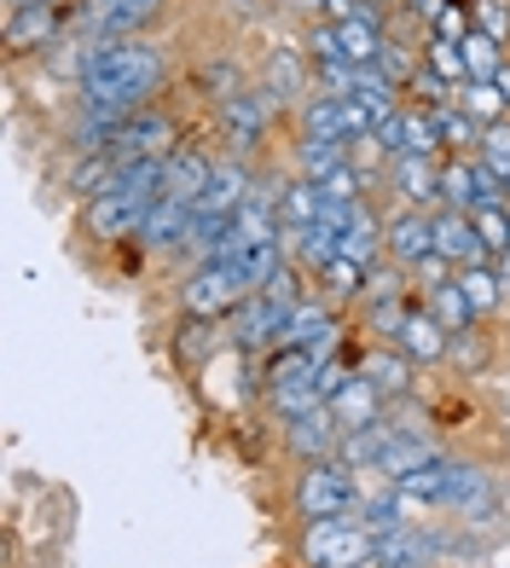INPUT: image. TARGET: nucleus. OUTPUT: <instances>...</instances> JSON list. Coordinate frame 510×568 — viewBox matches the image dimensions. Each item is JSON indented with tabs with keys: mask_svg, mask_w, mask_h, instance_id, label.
Returning <instances> with one entry per match:
<instances>
[{
	"mask_svg": "<svg viewBox=\"0 0 510 568\" xmlns=\"http://www.w3.org/2000/svg\"><path fill=\"white\" fill-rule=\"evenodd\" d=\"M163 88V53L151 41H88L82 99H105L122 111H145V99Z\"/></svg>",
	"mask_w": 510,
	"mask_h": 568,
	"instance_id": "f257e3e1",
	"label": "nucleus"
},
{
	"mask_svg": "<svg viewBox=\"0 0 510 568\" xmlns=\"http://www.w3.org/2000/svg\"><path fill=\"white\" fill-rule=\"evenodd\" d=\"M360 505V487H354L348 464L343 458H325V464H308L296 481V510L308 516V523H325V516H348Z\"/></svg>",
	"mask_w": 510,
	"mask_h": 568,
	"instance_id": "f03ea898",
	"label": "nucleus"
},
{
	"mask_svg": "<svg viewBox=\"0 0 510 568\" xmlns=\"http://www.w3.org/2000/svg\"><path fill=\"white\" fill-rule=\"evenodd\" d=\"M302 562L308 568H366L371 562V534L360 523H343V516L308 523V534H302Z\"/></svg>",
	"mask_w": 510,
	"mask_h": 568,
	"instance_id": "7ed1b4c3",
	"label": "nucleus"
},
{
	"mask_svg": "<svg viewBox=\"0 0 510 568\" xmlns=\"http://www.w3.org/2000/svg\"><path fill=\"white\" fill-rule=\"evenodd\" d=\"M249 296V284L233 262H203L186 284H181V307L192 320H226L233 307Z\"/></svg>",
	"mask_w": 510,
	"mask_h": 568,
	"instance_id": "20e7f679",
	"label": "nucleus"
},
{
	"mask_svg": "<svg viewBox=\"0 0 510 568\" xmlns=\"http://www.w3.org/2000/svg\"><path fill=\"white\" fill-rule=\"evenodd\" d=\"M290 307L296 302H278L267 291H255L226 314V331H233L238 348H273V343H285V331H290Z\"/></svg>",
	"mask_w": 510,
	"mask_h": 568,
	"instance_id": "39448f33",
	"label": "nucleus"
},
{
	"mask_svg": "<svg viewBox=\"0 0 510 568\" xmlns=\"http://www.w3.org/2000/svg\"><path fill=\"white\" fill-rule=\"evenodd\" d=\"M163 12V0H88L82 36L93 41H140V30Z\"/></svg>",
	"mask_w": 510,
	"mask_h": 568,
	"instance_id": "423d86ee",
	"label": "nucleus"
},
{
	"mask_svg": "<svg viewBox=\"0 0 510 568\" xmlns=\"http://www.w3.org/2000/svg\"><path fill=\"white\" fill-rule=\"evenodd\" d=\"M105 151L116 163H140V158H169V151H181V145H174V122L163 111H140L116 128V140Z\"/></svg>",
	"mask_w": 510,
	"mask_h": 568,
	"instance_id": "0eeeda50",
	"label": "nucleus"
},
{
	"mask_svg": "<svg viewBox=\"0 0 510 568\" xmlns=\"http://www.w3.org/2000/svg\"><path fill=\"white\" fill-rule=\"evenodd\" d=\"M382 244H389V262H400L406 273H412L418 262L436 255V215H424V210L389 215V221H382Z\"/></svg>",
	"mask_w": 510,
	"mask_h": 568,
	"instance_id": "6e6552de",
	"label": "nucleus"
},
{
	"mask_svg": "<svg viewBox=\"0 0 510 568\" xmlns=\"http://www.w3.org/2000/svg\"><path fill=\"white\" fill-rule=\"evenodd\" d=\"M273 99H278V93H249V88H238L233 99H221L226 145H233V151H255V145H262L267 116H273Z\"/></svg>",
	"mask_w": 510,
	"mask_h": 568,
	"instance_id": "1a4fd4ad",
	"label": "nucleus"
},
{
	"mask_svg": "<svg viewBox=\"0 0 510 568\" xmlns=\"http://www.w3.org/2000/svg\"><path fill=\"white\" fill-rule=\"evenodd\" d=\"M285 447H290L302 464H325V458H337V447H343V424H337V412L319 406V412H308V418L285 424Z\"/></svg>",
	"mask_w": 510,
	"mask_h": 568,
	"instance_id": "9d476101",
	"label": "nucleus"
},
{
	"mask_svg": "<svg viewBox=\"0 0 510 568\" xmlns=\"http://www.w3.org/2000/svg\"><path fill=\"white\" fill-rule=\"evenodd\" d=\"M436 255H441V262H452V267L488 262V244H481L470 210H441V215H436Z\"/></svg>",
	"mask_w": 510,
	"mask_h": 568,
	"instance_id": "9b49d317",
	"label": "nucleus"
},
{
	"mask_svg": "<svg viewBox=\"0 0 510 568\" xmlns=\"http://www.w3.org/2000/svg\"><path fill=\"white\" fill-rule=\"evenodd\" d=\"M145 215H151V203L128 197V192H105V197L88 203V232H93V239H128V232H134V239H140Z\"/></svg>",
	"mask_w": 510,
	"mask_h": 568,
	"instance_id": "f8f14e48",
	"label": "nucleus"
},
{
	"mask_svg": "<svg viewBox=\"0 0 510 568\" xmlns=\"http://www.w3.org/2000/svg\"><path fill=\"white\" fill-rule=\"evenodd\" d=\"M360 377L377 383V395H382V400H395V395L412 389L418 359H412V354H400L395 343H377V348H366V359H360Z\"/></svg>",
	"mask_w": 510,
	"mask_h": 568,
	"instance_id": "ddd939ff",
	"label": "nucleus"
},
{
	"mask_svg": "<svg viewBox=\"0 0 510 568\" xmlns=\"http://www.w3.org/2000/svg\"><path fill=\"white\" fill-rule=\"evenodd\" d=\"M330 337H337V320H330V302L319 296H302L290 307V331H285V343L290 348H314V354H330ZM278 343V348H285Z\"/></svg>",
	"mask_w": 510,
	"mask_h": 568,
	"instance_id": "4468645a",
	"label": "nucleus"
},
{
	"mask_svg": "<svg viewBox=\"0 0 510 568\" xmlns=\"http://www.w3.org/2000/svg\"><path fill=\"white\" fill-rule=\"evenodd\" d=\"M395 348L412 354L418 366H436V359L452 354V337L436 325V314H429V307H412V314H406V325H400V343H395Z\"/></svg>",
	"mask_w": 510,
	"mask_h": 568,
	"instance_id": "2eb2a0df",
	"label": "nucleus"
},
{
	"mask_svg": "<svg viewBox=\"0 0 510 568\" xmlns=\"http://www.w3.org/2000/svg\"><path fill=\"white\" fill-rule=\"evenodd\" d=\"M389 186L400 192L406 210H424L429 197H441V169H436V158H395L389 163Z\"/></svg>",
	"mask_w": 510,
	"mask_h": 568,
	"instance_id": "dca6fc26",
	"label": "nucleus"
},
{
	"mask_svg": "<svg viewBox=\"0 0 510 568\" xmlns=\"http://www.w3.org/2000/svg\"><path fill=\"white\" fill-rule=\"evenodd\" d=\"M186 232H192V203L163 192L157 203H151L145 226H140V244H151V250H169V244H186Z\"/></svg>",
	"mask_w": 510,
	"mask_h": 568,
	"instance_id": "f3484780",
	"label": "nucleus"
},
{
	"mask_svg": "<svg viewBox=\"0 0 510 568\" xmlns=\"http://www.w3.org/2000/svg\"><path fill=\"white\" fill-rule=\"evenodd\" d=\"M210 180H215V163L203 158V151H192V145H181V151H169V197H186V203H197L203 192H210Z\"/></svg>",
	"mask_w": 510,
	"mask_h": 568,
	"instance_id": "a211bd4d",
	"label": "nucleus"
},
{
	"mask_svg": "<svg viewBox=\"0 0 510 568\" xmlns=\"http://www.w3.org/2000/svg\"><path fill=\"white\" fill-rule=\"evenodd\" d=\"M302 134H314V140H343L348 145V99L337 93H308L302 99Z\"/></svg>",
	"mask_w": 510,
	"mask_h": 568,
	"instance_id": "6ab92c4d",
	"label": "nucleus"
},
{
	"mask_svg": "<svg viewBox=\"0 0 510 568\" xmlns=\"http://www.w3.org/2000/svg\"><path fill=\"white\" fill-rule=\"evenodd\" d=\"M429 314H436V325L447 331V337H465V331L476 325V307H470V296H465V284H458V273L447 278V284H429Z\"/></svg>",
	"mask_w": 510,
	"mask_h": 568,
	"instance_id": "aec40b11",
	"label": "nucleus"
},
{
	"mask_svg": "<svg viewBox=\"0 0 510 568\" xmlns=\"http://www.w3.org/2000/svg\"><path fill=\"white\" fill-rule=\"evenodd\" d=\"M429 551H436V539L412 534V528H395V534L371 539V562H377V568H424Z\"/></svg>",
	"mask_w": 510,
	"mask_h": 568,
	"instance_id": "412c9836",
	"label": "nucleus"
},
{
	"mask_svg": "<svg viewBox=\"0 0 510 568\" xmlns=\"http://www.w3.org/2000/svg\"><path fill=\"white\" fill-rule=\"evenodd\" d=\"M343 255H348V262H360L366 273L389 255V244H382V221L366 210V203H360V215L348 221V232H343Z\"/></svg>",
	"mask_w": 510,
	"mask_h": 568,
	"instance_id": "4be33fe9",
	"label": "nucleus"
},
{
	"mask_svg": "<svg viewBox=\"0 0 510 568\" xmlns=\"http://www.w3.org/2000/svg\"><path fill=\"white\" fill-rule=\"evenodd\" d=\"M330 412H337V424H343V429H366V424H377V412H382L377 383L354 372V383H348L337 400H330Z\"/></svg>",
	"mask_w": 510,
	"mask_h": 568,
	"instance_id": "5701e85b",
	"label": "nucleus"
},
{
	"mask_svg": "<svg viewBox=\"0 0 510 568\" xmlns=\"http://www.w3.org/2000/svg\"><path fill=\"white\" fill-rule=\"evenodd\" d=\"M285 244L302 255V267H325V262H337L343 255V232H330L325 221H314V226H285Z\"/></svg>",
	"mask_w": 510,
	"mask_h": 568,
	"instance_id": "b1692460",
	"label": "nucleus"
},
{
	"mask_svg": "<svg viewBox=\"0 0 510 568\" xmlns=\"http://www.w3.org/2000/svg\"><path fill=\"white\" fill-rule=\"evenodd\" d=\"M53 36H59V7H23L7 23V47H12V53H23V47H53Z\"/></svg>",
	"mask_w": 510,
	"mask_h": 568,
	"instance_id": "393cba45",
	"label": "nucleus"
},
{
	"mask_svg": "<svg viewBox=\"0 0 510 568\" xmlns=\"http://www.w3.org/2000/svg\"><path fill=\"white\" fill-rule=\"evenodd\" d=\"M337 36H343V53H348V64H377V53H382V23H377V12L366 7L360 18H343L337 23Z\"/></svg>",
	"mask_w": 510,
	"mask_h": 568,
	"instance_id": "a878e982",
	"label": "nucleus"
},
{
	"mask_svg": "<svg viewBox=\"0 0 510 568\" xmlns=\"http://www.w3.org/2000/svg\"><path fill=\"white\" fill-rule=\"evenodd\" d=\"M319 377V354L314 348H278L267 359V389H302V383H314Z\"/></svg>",
	"mask_w": 510,
	"mask_h": 568,
	"instance_id": "bb28decb",
	"label": "nucleus"
},
{
	"mask_svg": "<svg viewBox=\"0 0 510 568\" xmlns=\"http://www.w3.org/2000/svg\"><path fill=\"white\" fill-rule=\"evenodd\" d=\"M395 442V424H366V429H343V447H337V458L348 464V470H360V464H371L377 470V458H382V447Z\"/></svg>",
	"mask_w": 510,
	"mask_h": 568,
	"instance_id": "cd10ccee",
	"label": "nucleus"
},
{
	"mask_svg": "<svg viewBox=\"0 0 510 568\" xmlns=\"http://www.w3.org/2000/svg\"><path fill=\"white\" fill-rule=\"evenodd\" d=\"M319 210H325V192H319V180H290L285 192H278V221L285 226H314L319 221Z\"/></svg>",
	"mask_w": 510,
	"mask_h": 568,
	"instance_id": "c85d7f7f",
	"label": "nucleus"
},
{
	"mask_svg": "<svg viewBox=\"0 0 510 568\" xmlns=\"http://www.w3.org/2000/svg\"><path fill=\"white\" fill-rule=\"evenodd\" d=\"M458 53H465V64H470V82H493V75L504 70V41H493L488 30H470L465 41H458Z\"/></svg>",
	"mask_w": 510,
	"mask_h": 568,
	"instance_id": "c756f323",
	"label": "nucleus"
},
{
	"mask_svg": "<svg viewBox=\"0 0 510 568\" xmlns=\"http://www.w3.org/2000/svg\"><path fill=\"white\" fill-rule=\"evenodd\" d=\"M458 284H465V296H470V307H476V320H488L493 307H499V296H504V278H499V267H488V262L458 267Z\"/></svg>",
	"mask_w": 510,
	"mask_h": 568,
	"instance_id": "7c9ffc66",
	"label": "nucleus"
},
{
	"mask_svg": "<svg viewBox=\"0 0 510 568\" xmlns=\"http://www.w3.org/2000/svg\"><path fill=\"white\" fill-rule=\"evenodd\" d=\"M343 163H348V145H343V140H314V134H302V145H296L302 180H325L330 169H343Z\"/></svg>",
	"mask_w": 510,
	"mask_h": 568,
	"instance_id": "2f4dec72",
	"label": "nucleus"
},
{
	"mask_svg": "<svg viewBox=\"0 0 510 568\" xmlns=\"http://www.w3.org/2000/svg\"><path fill=\"white\" fill-rule=\"evenodd\" d=\"M319 291H325V302H354V296H366V267L348 262V255H337V262L319 267Z\"/></svg>",
	"mask_w": 510,
	"mask_h": 568,
	"instance_id": "473e14b6",
	"label": "nucleus"
},
{
	"mask_svg": "<svg viewBox=\"0 0 510 568\" xmlns=\"http://www.w3.org/2000/svg\"><path fill=\"white\" fill-rule=\"evenodd\" d=\"M441 151V122L429 105H406V158H436Z\"/></svg>",
	"mask_w": 510,
	"mask_h": 568,
	"instance_id": "72a5a7b5",
	"label": "nucleus"
},
{
	"mask_svg": "<svg viewBox=\"0 0 510 568\" xmlns=\"http://www.w3.org/2000/svg\"><path fill=\"white\" fill-rule=\"evenodd\" d=\"M424 70L436 75V82H447V88H465V82H470V64H465V53H458L452 41H429Z\"/></svg>",
	"mask_w": 510,
	"mask_h": 568,
	"instance_id": "f704fd0d",
	"label": "nucleus"
},
{
	"mask_svg": "<svg viewBox=\"0 0 510 568\" xmlns=\"http://www.w3.org/2000/svg\"><path fill=\"white\" fill-rule=\"evenodd\" d=\"M458 111H470L481 128H488V122H504V99H499L493 82H465L458 88Z\"/></svg>",
	"mask_w": 510,
	"mask_h": 568,
	"instance_id": "c9c22d12",
	"label": "nucleus"
},
{
	"mask_svg": "<svg viewBox=\"0 0 510 568\" xmlns=\"http://www.w3.org/2000/svg\"><path fill=\"white\" fill-rule=\"evenodd\" d=\"M267 400H273V412H278L285 424H296V418H308V412L325 406V395L314 389V383H302V389H267Z\"/></svg>",
	"mask_w": 510,
	"mask_h": 568,
	"instance_id": "e433bc0d",
	"label": "nucleus"
},
{
	"mask_svg": "<svg viewBox=\"0 0 510 568\" xmlns=\"http://www.w3.org/2000/svg\"><path fill=\"white\" fill-rule=\"evenodd\" d=\"M319 192H325V203H366V174L354 163H343L319 180Z\"/></svg>",
	"mask_w": 510,
	"mask_h": 568,
	"instance_id": "4c0bfd02",
	"label": "nucleus"
},
{
	"mask_svg": "<svg viewBox=\"0 0 510 568\" xmlns=\"http://www.w3.org/2000/svg\"><path fill=\"white\" fill-rule=\"evenodd\" d=\"M436 122H441V145H452V151H458V145H476V151H481V122H476L470 111L441 105V111H436Z\"/></svg>",
	"mask_w": 510,
	"mask_h": 568,
	"instance_id": "58836bf2",
	"label": "nucleus"
},
{
	"mask_svg": "<svg viewBox=\"0 0 510 568\" xmlns=\"http://www.w3.org/2000/svg\"><path fill=\"white\" fill-rule=\"evenodd\" d=\"M481 163H488L499 180H510V122H488L481 128V151H476Z\"/></svg>",
	"mask_w": 510,
	"mask_h": 568,
	"instance_id": "ea45409f",
	"label": "nucleus"
},
{
	"mask_svg": "<svg viewBox=\"0 0 510 568\" xmlns=\"http://www.w3.org/2000/svg\"><path fill=\"white\" fill-rule=\"evenodd\" d=\"M406 314H412V307H406V296L366 302V320H371V331H377L382 343H400V325H406Z\"/></svg>",
	"mask_w": 510,
	"mask_h": 568,
	"instance_id": "a19ab883",
	"label": "nucleus"
},
{
	"mask_svg": "<svg viewBox=\"0 0 510 568\" xmlns=\"http://www.w3.org/2000/svg\"><path fill=\"white\" fill-rule=\"evenodd\" d=\"M441 197H447V210H476V174H470V163H447L441 169Z\"/></svg>",
	"mask_w": 510,
	"mask_h": 568,
	"instance_id": "79ce46f5",
	"label": "nucleus"
},
{
	"mask_svg": "<svg viewBox=\"0 0 510 568\" xmlns=\"http://www.w3.org/2000/svg\"><path fill=\"white\" fill-rule=\"evenodd\" d=\"M476 232L488 244V255H504L510 250V210H476Z\"/></svg>",
	"mask_w": 510,
	"mask_h": 568,
	"instance_id": "37998d69",
	"label": "nucleus"
},
{
	"mask_svg": "<svg viewBox=\"0 0 510 568\" xmlns=\"http://www.w3.org/2000/svg\"><path fill=\"white\" fill-rule=\"evenodd\" d=\"M377 70H382V82H395V88H406L418 75V59H406L395 41H382V53H377Z\"/></svg>",
	"mask_w": 510,
	"mask_h": 568,
	"instance_id": "c03bdc74",
	"label": "nucleus"
},
{
	"mask_svg": "<svg viewBox=\"0 0 510 568\" xmlns=\"http://www.w3.org/2000/svg\"><path fill=\"white\" fill-rule=\"evenodd\" d=\"M400 278H406V267H400V262L371 267V273H366V302H389V296H400Z\"/></svg>",
	"mask_w": 510,
	"mask_h": 568,
	"instance_id": "a18cd8bd",
	"label": "nucleus"
},
{
	"mask_svg": "<svg viewBox=\"0 0 510 568\" xmlns=\"http://www.w3.org/2000/svg\"><path fill=\"white\" fill-rule=\"evenodd\" d=\"M308 53H314V64H348L337 23H325V30H314V36H308Z\"/></svg>",
	"mask_w": 510,
	"mask_h": 568,
	"instance_id": "49530a36",
	"label": "nucleus"
},
{
	"mask_svg": "<svg viewBox=\"0 0 510 568\" xmlns=\"http://www.w3.org/2000/svg\"><path fill=\"white\" fill-rule=\"evenodd\" d=\"M348 383H354V372L343 366V359H325L319 377H314V389H319V395H325V406H330V400H337V395L348 389Z\"/></svg>",
	"mask_w": 510,
	"mask_h": 568,
	"instance_id": "de8ad7c7",
	"label": "nucleus"
},
{
	"mask_svg": "<svg viewBox=\"0 0 510 568\" xmlns=\"http://www.w3.org/2000/svg\"><path fill=\"white\" fill-rule=\"evenodd\" d=\"M476 30H488L493 41H510V7H499V0H481V7H476Z\"/></svg>",
	"mask_w": 510,
	"mask_h": 568,
	"instance_id": "09e8293b",
	"label": "nucleus"
},
{
	"mask_svg": "<svg viewBox=\"0 0 510 568\" xmlns=\"http://www.w3.org/2000/svg\"><path fill=\"white\" fill-rule=\"evenodd\" d=\"M470 30H476V23H470V12L458 7V0H452V7H447L441 18H436V41H452V47H458V41H465Z\"/></svg>",
	"mask_w": 510,
	"mask_h": 568,
	"instance_id": "8fccbe9b",
	"label": "nucleus"
},
{
	"mask_svg": "<svg viewBox=\"0 0 510 568\" xmlns=\"http://www.w3.org/2000/svg\"><path fill=\"white\" fill-rule=\"evenodd\" d=\"M377 140H382V151H389V158H406V105H400L395 116L377 122Z\"/></svg>",
	"mask_w": 510,
	"mask_h": 568,
	"instance_id": "3c124183",
	"label": "nucleus"
},
{
	"mask_svg": "<svg viewBox=\"0 0 510 568\" xmlns=\"http://www.w3.org/2000/svg\"><path fill=\"white\" fill-rule=\"evenodd\" d=\"M203 82H210L215 99H233L238 93V70L233 64H210V70H203Z\"/></svg>",
	"mask_w": 510,
	"mask_h": 568,
	"instance_id": "603ef678",
	"label": "nucleus"
},
{
	"mask_svg": "<svg viewBox=\"0 0 510 568\" xmlns=\"http://www.w3.org/2000/svg\"><path fill=\"white\" fill-rule=\"evenodd\" d=\"M447 7H452V0H418V12H424V18H429V23H436V18H441V12H447Z\"/></svg>",
	"mask_w": 510,
	"mask_h": 568,
	"instance_id": "864d4df0",
	"label": "nucleus"
},
{
	"mask_svg": "<svg viewBox=\"0 0 510 568\" xmlns=\"http://www.w3.org/2000/svg\"><path fill=\"white\" fill-rule=\"evenodd\" d=\"M493 88H499V99H504V111H510V64L493 75Z\"/></svg>",
	"mask_w": 510,
	"mask_h": 568,
	"instance_id": "5fc2aeb1",
	"label": "nucleus"
},
{
	"mask_svg": "<svg viewBox=\"0 0 510 568\" xmlns=\"http://www.w3.org/2000/svg\"><path fill=\"white\" fill-rule=\"evenodd\" d=\"M493 267H499V278H504V291H510V250H504V255H493Z\"/></svg>",
	"mask_w": 510,
	"mask_h": 568,
	"instance_id": "6e6d98bb",
	"label": "nucleus"
},
{
	"mask_svg": "<svg viewBox=\"0 0 510 568\" xmlns=\"http://www.w3.org/2000/svg\"><path fill=\"white\" fill-rule=\"evenodd\" d=\"M7 7H12V12H23V7H47V0H7Z\"/></svg>",
	"mask_w": 510,
	"mask_h": 568,
	"instance_id": "4d7b16f0",
	"label": "nucleus"
},
{
	"mask_svg": "<svg viewBox=\"0 0 510 568\" xmlns=\"http://www.w3.org/2000/svg\"><path fill=\"white\" fill-rule=\"evenodd\" d=\"M366 7H371V12H377V7H389V0H366Z\"/></svg>",
	"mask_w": 510,
	"mask_h": 568,
	"instance_id": "13d9d810",
	"label": "nucleus"
}]
</instances>
